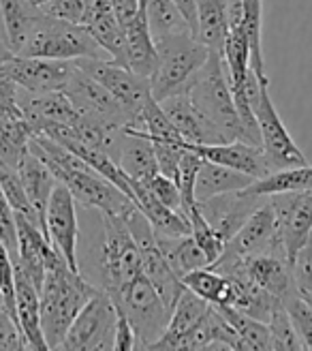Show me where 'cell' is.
<instances>
[{"label": "cell", "mask_w": 312, "mask_h": 351, "mask_svg": "<svg viewBox=\"0 0 312 351\" xmlns=\"http://www.w3.org/2000/svg\"><path fill=\"white\" fill-rule=\"evenodd\" d=\"M28 150L39 156L51 169V173L56 176V180L71 191L75 202H79L81 206L120 217H125L135 206L133 199L127 197L116 184L103 178L99 171H94L88 163L81 161L77 154L54 142V139L45 135H32Z\"/></svg>", "instance_id": "cell-1"}, {"label": "cell", "mask_w": 312, "mask_h": 351, "mask_svg": "<svg viewBox=\"0 0 312 351\" xmlns=\"http://www.w3.org/2000/svg\"><path fill=\"white\" fill-rule=\"evenodd\" d=\"M101 287L88 283L81 272L68 268L60 253L45 263L43 285L39 289L41 332L47 349H58L77 313Z\"/></svg>", "instance_id": "cell-2"}, {"label": "cell", "mask_w": 312, "mask_h": 351, "mask_svg": "<svg viewBox=\"0 0 312 351\" xmlns=\"http://www.w3.org/2000/svg\"><path fill=\"white\" fill-rule=\"evenodd\" d=\"M154 43L156 66L150 75L152 97L161 103L167 97L188 93V88L195 84L210 58V49L190 32L169 34V37L156 39Z\"/></svg>", "instance_id": "cell-3"}, {"label": "cell", "mask_w": 312, "mask_h": 351, "mask_svg": "<svg viewBox=\"0 0 312 351\" xmlns=\"http://www.w3.org/2000/svg\"><path fill=\"white\" fill-rule=\"evenodd\" d=\"M244 93L255 112L259 125V137H261V148L265 152V159L272 171L283 167L308 165L306 154L293 142L291 133L287 131L285 122L270 97V80L259 77L250 69L244 82Z\"/></svg>", "instance_id": "cell-4"}, {"label": "cell", "mask_w": 312, "mask_h": 351, "mask_svg": "<svg viewBox=\"0 0 312 351\" xmlns=\"http://www.w3.org/2000/svg\"><path fill=\"white\" fill-rule=\"evenodd\" d=\"M17 54L54 60L109 58L83 26L56 20V17H49L43 11L32 22L26 41Z\"/></svg>", "instance_id": "cell-5"}, {"label": "cell", "mask_w": 312, "mask_h": 351, "mask_svg": "<svg viewBox=\"0 0 312 351\" xmlns=\"http://www.w3.org/2000/svg\"><path fill=\"white\" fill-rule=\"evenodd\" d=\"M188 97L227 142H237V139L246 142L220 54L210 51V58L201 69L199 77L188 88Z\"/></svg>", "instance_id": "cell-6"}, {"label": "cell", "mask_w": 312, "mask_h": 351, "mask_svg": "<svg viewBox=\"0 0 312 351\" xmlns=\"http://www.w3.org/2000/svg\"><path fill=\"white\" fill-rule=\"evenodd\" d=\"M118 311L127 315L135 330L137 347L148 349L161 339L169 322V308L161 300L159 291L152 285L146 272L137 274L120 289L107 293Z\"/></svg>", "instance_id": "cell-7"}, {"label": "cell", "mask_w": 312, "mask_h": 351, "mask_svg": "<svg viewBox=\"0 0 312 351\" xmlns=\"http://www.w3.org/2000/svg\"><path fill=\"white\" fill-rule=\"evenodd\" d=\"M103 219V242H101V289L112 293L137 274H142V253L120 215L101 213Z\"/></svg>", "instance_id": "cell-8"}, {"label": "cell", "mask_w": 312, "mask_h": 351, "mask_svg": "<svg viewBox=\"0 0 312 351\" xmlns=\"http://www.w3.org/2000/svg\"><path fill=\"white\" fill-rule=\"evenodd\" d=\"M116 317L118 313L112 298L103 289H99L77 313L73 324L68 326L58 349H71V351L114 349Z\"/></svg>", "instance_id": "cell-9"}, {"label": "cell", "mask_w": 312, "mask_h": 351, "mask_svg": "<svg viewBox=\"0 0 312 351\" xmlns=\"http://www.w3.org/2000/svg\"><path fill=\"white\" fill-rule=\"evenodd\" d=\"M261 253L285 255L281 238H278V230H276L274 208L270 204V197H265L255 208V213L235 232V236L224 244L222 255L212 263L210 268L222 270V268L231 266V263H237L242 259H248V257L261 255Z\"/></svg>", "instance_id": "cell-10"}, {"label": "cell", "mask_w": 312, "mask_h": 351, "mask_svg": "<svg viewBox=\"0 0 312 351\" xmlns=\"http://www.w3.org/2000/svg\"><path fill=\"white\" fill-rule=\"evenodd\" d=\"M75 64L122 103L137 120L135 129L140 127V114L146 101L152 97L150 77L137 75L129 66L118 64L112 58H77Z\"/></svg>", "instance_id": "cell-11"}, {"label": "cell", "mask_w": 312, "mask_h": 351, "mask_svg": "<svg viewBox=\"0 0 312 351\" xmlns=\"http://www.w3.org/2000/svg\"><path fill=\"white\" fill-rule=\"evenodd\" d=\"M274 208L276 230L287 259L293 263L296 257L308 247V236L312 227V189L276 193L268 195Z\"/></svg>", "instance_id": "cell-12"}, {"label": "cell", "mask_w": 312, "mask_h": 351, "mask_svg": "<svg viewBox=\"0 0 312 351\" xmlns=\"http://www.w3.org/2000/svg\"><path fill=\"white\" fill-rule=\"evenodd\" d=\"M75 71V60L32 58L11 54L0 60V75L11 80L26 93H51L64 90L66 82Z\"/></svg>", "instance_id": "cell-13"}, {"label": "cell", "mask_w": 312, "mask_h": 351, "mask_svg": "<svg viewBox=\"0 0 312 351\" xmlns=\"http://www.w3.org/2000/svg\"><path fill=\"white\" fill-rule=\"evenodd\" d=\"M64 95L71 99L73 108L83 116L96 118L101 122H107V125H114L120 129L137 125V120L131 116V112L125 105L109 90H105L96 80H92L88 73H83L77 64H75L71 80L64 86Z\"/></svg>", "instance_id": "cell-14"}, {"label": "cell", "mask_w": 312, "mask_h": 351, "mask_svg": "<svg viewBox=\"0 0 312 351\" xmlns=\"http://www.w3.org/2000/svg\"><path fill=\"white\" fill-rule=\"evenodd\" d=\"M45 236L51 242L64 261L68 263V268L79 270L77 261V238H79V225H77V210H75V197L71 195L62 182L54 186L47 202L45 210Z\"/></svg>", "instance_id": "cell-15"}, {"label": "cell", "mask_w": 312, "mask_h": 351, "mask_svg": "<svg viewBox=\"0 0 312 351\" xmlns=\"http://www.w3.org/2000/svg\"><path fill=\"white\" fill-rule=\"evenodd\" d=\"M263 199L265 195H250V193L242 189V191H229V193H220V195L197 199L195 204L201 217L212 225V230L227 244Z\"/></svg>", "instance_id": "cell-16"}, {"label": "cell", "mask_w": 312, "mask_h": 351, "mask_svg": "<svg viewBox=\"0 0 312 351\" xmlns=\"http://www.w3.org/2000/svg\"><path fill=\"white\" fill-rule=\"evenodd\" d=\"M186 148L195 150L203 161H212L229 169L242 171L250 178H263L272 171L265 152L261 146L248 142H227V144H186Z\"/></svg>", "instance_id": "cell-17"}, {"label": "cell", "mask_w": 312, "mask_h": 351, "mask_svg": "<svg viewBox=\"0 0 312 351\" xmlns=\"http://www.w3.org/2000/svg\"><path fill=\"white\" fill-rule=\"evenodd\" d=\"M229 268H242L259 287H263L268 293L276 295L283 302L287 295H291L296 289V276H293V263L278 253H261L248 259H242L231 266L216 270L224 272Z\"/></svg>", "instance_id": "cell-18"}, {"label": "cell", "mask_w": 312, "mask_h": 351, "mask_svg": "<svg viewBox=\"0 0 312 351\" xmlns=\"http://www.w3.org/2000/svg\"><path fill=\"white\" fill-rule=\"evenodd\" d=\"M161 108L186 144H227V139L220 135V131L195 108L188 93L163 99Z\"/></svg>", "instance_id": "cell-19"}, {"label": "cell", "mask_w": 312, "mask_h": 351, "mask_svg": "<svg viewBox=\"0 0 312 351\" xmlns=\"http://www.w3.org/2000/svg\"><path fill=\"white\" fill-rule=\"evenodd\" d=\"M15 227H17V259L13 263L20 266V270L32 280L34 287L41 289L45 276V263L58 251L51 247V242L41 232V227L30 223L22 215H15Z\"/></svg>", "instance_id": "cell-20"}, {"label": "cell", "mask_w": 312, "mask_h": 351, "mask_svg": "<svg viewBox=\"0 0 312 351\" xmlns=\"http://www.w3.org/2000/svg\"><path fill=\"white\" fill-rule=\"evenodd\" d=\"M220 274L227 276V293H224L222 304H229L265 324L270 315L283 304L276 295L268 293L263 287H259L242 268H229Z\"/></svg>", "instance_id": "cell-21"}, {"label": "cell", "mask_w": 312, "mask_h": 351, "mask_svg": "<svg viewBox=\"0 0 312 351\" xmlns=\"http://www.w3.org/2000/svg\"><path fill=\"white\" fill-rule=\"evenodd\" d=\"M114 159L131 180L140 184H146L150 178L159 173V163H156L152 142L131 127L122 129Z\"/></svg>", "instance_id": "cell-22"}, {"label": "cell", "mask_w": 312, "mask_h": 351, "mask_svg": "<svg viewBox=\"0 0 312 351\" xmlns=\"http://www.w3.org/2000/svg\"><path fill=\"white\" fill-rule=\"evenodd\" d=\"M15 268V313L17 324H20L24 337L28 341V349H47V343L41 332V308H39V289L34 287L32 280L20 270L17 263Z\"/></svg>", "instance_id": "cell-23"}, {"label": "cell", "mask_w": 312, "mask_h": 351, "mask_svg": "<svg viewBox=\"0 0 312 351\" xmlns=\"http://www.w3.org/2000/svg\"><path fill=\"white\" fill-rule=\"evenodd\" d=\"M129 184H131L133 204L142 210V215L152 225L154 234H163V236H188L190 234L188 219L180 213V210H173V208L165 206L140 182L129 178Z\"/></svg>", "instance_id": "cell-24"}, {"label": "cell", "mask_w": 312, "mask_h": 351, "mask_svg": "<svg viewBox=\"0 0 312 351\" xmlns=\"http://www.w3.org/2000/svg\"><path fill=\"white\" fill-rule=\"evenodd\" d=\"M15 169H17V173H20V180L24 184V191H26L32 208L37 210L43 234H45V210H47V202H49L51 191H54V186L58 184L56 176L51 173V169L30 150L22 156V161L17 163Z\"/></svg>", "instance_id": "cell-25"}, {"label": "cell", "mask_w": 312, "mask_h": 351, "mask_svg": "<svg viewBox=\"0 0 312 351\" xmlns=\"http://www.w3.org/2000/svg\"><path fill=\"white\" fill-rule=\"evenodd\" d=\"M207 306H210V302H205L203 298L195 295L193 291L184 287L169 313V322H167L165 332L161 335V339L152 343L148 349H176L180 337L186 335V332L203 317Z\"/></svg>", "instance_id": "cell-26"}, {"label": "cell", "mask_w": 312, "mask_h": 351, "mask_svg": "<svg viewBox=\"0 0 312 351\" xmlns=\"http://www.w3.org/2000/svg\"><path fill=\"white\" fill-rule=\"evenodd\" d=\"M125 28L127 37V66L137 75L150 77L156 66V43L146 22V11H142Z\"/></svg>", "instance_id": "cell-27"}, {"label": "cell", "mask_w": 312, "mask_h": 351, "mask_svg": "<svg viewBox=\"0 0 312 351\" xmlns=\"http://www.w3.org/2000/svg\"><path fill=\"white\" fill-rule=\"evenodd\" d=\"M197 30L195 37L216 54H222L224 41L229 37L227 0H195Z\"/></svg>", "instance_id": "cell-28"}, {"label": "cell", "mask_w": 312, "mask_h": 351, "mask_svg": "<svg viewBox=\"0 0 312 351\" xmlns=\"http://www.w3.org/2000/svg\"><path fill=\"white\" fill-rule=\"evenodd\" d=\"M156 236V244L163 253V257L167 259V263L173 268L180 278L188 272H193L197 268L210 266L205 253L197 247V242L193 240V236H163V234H154Z\"/></svg>", "instance_id": "cell-29"}, {"label": "cell", "mask_w": 312, "mask_h": 351, "mask_svg": "<svg viewBox=\"0 0 312 351\" xmlns=\"http://www.w3.org/2000/svg\"><path fill=\"white\" fill-rule=\"evenodd\" d=\"M252 180L255 178H250V176L242 171L229 169L212 161H201L197 180H195V199H205V197L220 195V193H229V191H242Z\"/></svg>", "instance_id": "cell-30"}, {"label": "cell", "mask_w": 312, "mask_h": 351, "mask_svg": "<svg viewBox=\"0 0 312 351\" xmlns=\"http://www.w3.org/2000/svg\"><path fill=\"white\" fill-rule=\"evenodd\" d=\"M39 13L41 9L30 5L28 0H0V24H3L7 47L13 54L22 49L26 34Z\"/></svg>", "instance_id": "cell-31"}, {"label": "cell", "mask_w": 312, "mask_h": 351, "mask_svg": "<svg viewBox=\"0 0 312 351\" xmlns=\"http://www.w3.org/2000/svg\"><path fill=\"white\" fill-rule=\"evenodd\" d=\"M312 189V165H298V167H283L274 169L263 178L252 180L244 191L250 195H276V193H293Z\"/></svg>", "instance_id": "cell-32"}, {"label": "cell", "mask_w": 312, "mask_h": 351, "mask_svg": "<svg viewBox=\"0 0 312 351\" xmlns=\"http://www.w3.org/2000/svg\"><path fill=\"white\" fill-rule=\"evenodd\" d=\"M34 131L24 116H0V163L17 167L28 152Z\"/></svg>", "instance_id": "cell-33"}, {"label": "cell", "mask_w": 312, "mask_h": 351, "mask_svg": "<svg viewBox=\"0 0 312 351\" xmlns=\"http://www.w3.org/2000/svg\"><path fill=\"white\" fill-rule=\"evenodd\" d=\"M218 311L224 315L235 332V337L239 341V351L242 349H248V351H261L270 347V328L265 322L261 319H255L250 315L242 313L229 304H216Z\"/></svg>", "instance_id": "cell-34"}, {"label": "cell", "mask_w": 312, "mask_h": 351, "mask_svg": "<svg viewBox=\"0 0 312 351\" xmlns=\"http://www.w3.org/2000/svg\"><path fill=\"white\" fill-rule=\"evenodd\" d=\"M144 11L154 41L161 37H169V34L190 32V26L178 9L176 0H144Z\"/></svg>", "instance_id": "cell-35"}, {"label": "cell", "mask_w": 312, "mask_h": 351, "mask_svg": "<svg viewBox=\"0 0 312 351\" xmlns=\"http://www.w3.org/2000/svg\"><path fill=\"white\" fill-rule=\"evenodd\" d=\"M242 7V30H244L250 45V69L259 77H268L261 49V15L263 0H239Z\"/></svg>", "instance_id": "cell-36"}, {"label": "cell", "mask_w": 312, "mask_h": 351, "mask_svg": "<svg viewBox=\"0 0 312 351\" xmlns=\"http://www.w3.org/2000/svg\"><path fill=\"white\" fill-rule=\"evenodd\" d=\"M180 280L186 289H190L195 295L203 298L205 302H210V304H222L224 302V293H227V276L216 272L210 266H203V268L188 272Z\"/></svg>", "instance_id": "cell-37"}, {"label": "cell", "mask_w": 312, "mask_h": 351, "mask_svg": "<svg viewBox=\"0 0 312 351\" xmlns=\"http://www.w3.org/2000/svg\"><path fill=\"white\" fill-rule=\"evenodd\" d=\"M0 189H3L5 197L13 210V215H22L24 219H28L30 223H34L37 227H41V221H39V215L37 210L32 208L26 191H24V184L20 180V173H17L15 167H9L5 163H0ZM43 232V227H41Z\"/></svg>", "instance_id": "cell-38"}, {"label": "cell", "mask_w": 312, "mask_h": 351, "mask_svg": "<svg viewBox=\"0 0 312 351\" xmlns=\"http://www.w3.org/2000/svg\"><path fill=\"white\" fill-rule=\"evenodd\" d=\"M184 217L188 219V225H190V236H193V240L197 242V247L205 253L207 261H210V266H212V263L224 251V240L212 230V225L201 217L197 204L190 206L184 213Z\"/></svg>", "instance_id": "cell-39"}, {"label": "cell", "mask_w": 312, "mask_h": 351, "mask_svg": "<svg viewBox=\"0 0 312 351\" xmlns=\"http://www.w3.org/2000/svg\"><path fill=\"white\" fill-rule=\"evenodd\" d=\"M268 328H270V347H268V351H281V349L298 351V349H304L296 328H293V324H291L289 313H287V308L283 304L270 315Z\"/></svg>", "instance_id": "cell-40"}, {"label": "cell", "mask_w": 312, "mask_h": 351, "mask_svg": "<svg viewBox=\"0 0 312 351\" xmlns=\"http://www.w3.org/2000/svg\"><path fill=\"white\" fill-rule=\"evenodd\" d=\"M283 306L287 308L291 324L296 328L300 343L304 349H312V306L304 300V298L293 291L283 300Z\"/></svg>", "instance_id": "cell-41"}, {"label": "cell", "mask_w": 312, "mask_h": 351, "mask_svg": "<svg viewBox=\"0 0 312 351\" xmlns=\"http://www.w3.org/2000/svg\"><path fill=\"white\" fill-rule=\"evenodd\" d=\"M201 156L190 150V148H184L182 156H180V171H178V189H180V197H182V213L193 206L197 199H195V180H197V171L201 167Z\"/></svg>", "instance_id": "cell-42"}, {"label": "cell", "mask_w": 312, "mask_h": 351, "mask_svg": "<svg viewBox=\"0 0 312 351\" xmlns=\"http://www.w3.org/2000/svg\"><path fill=\"white\" fill-rule=\"evenodd\" d=\"M28 349V341L11 313L7 311L3 298H0V351H22Z\"/></svg>", "instance_id": "cell-43"}, {"label": "cell", "mask_w": 312, "mask_h": 351, "mask_svg": "<svg viewBox=\"0 0 312 351\" xmlns=\"http://www.w3.org/2000/svg\"><path fill=\"white\" fill-rule=\"evenodd\" d=\"M39 9L49 17H56V20L81 26L86 0H47V3L39 5Z\"/></svg>", "instance_id": "cell-44"}, {"label": "cell", "mask_w": 312, "mask_h": 351, "mask_svg": "<svg viewBox=\"0 0 312 351\" xmlns=\"http://www.w3.org/2000/svg\"><path fill=\"white\" fill-rule=\"evenodd\" d=\"M152 195L156 199H161L165 206L173 208V210H180L182 213V197H180V189L178 184L173 182L171 178H167V176H163L161 171L154 176V178H150L146 184H144ZM184 215V213H182Z\"/></svg>", "instance_id": "cell-45"}, {"label": "cell", "mask_w": 312, "mask_h": 351, "mask_svg": "<svg viewBox=\"0 0 312 351\" xmlns=\"http://www.w3.org/2000/svg\"><path fill=\"white\" fill-rule=\"evenodd\" d=\"M0 240H3L5 249L9 251L11 259H17V227H15V215L5 197L3 189H0Z\"/></svg>", "instance_id": "cell-46"}, {"label": "cell", "mask_w": 312, "mask_h": 351, "mask_svg": "<svg viewBox=\"0 0 312 351\" xmlns=\"http://www.w3.org/2000/svg\"><path fill=\"white\" fill-rule=\"evenodd\" d=\"M116 317V337H114V349L118 351H131L137 349V339H135V330L131 326V322L127 319V315L122 311H118Z\"/></svg>", "instance_id": "cell-47"}, {"label": "cell", "mask_w": 312, "mask_h": 351, "mask_svg": "<svg viewBox=\"0 0 312 351\" xmlns=\"http://www.w3.org/2000/svg\"><path fill=\"white\" fill-rule=\"evenodd\" d=\"M0 116H22L17 101H9L5 97H0Z\"/></svg>", "instance_id": "cell-48"}, {"label": "cell", "mask_w": 312, "mask_h": 351, "mask_svg": "<svg viewBox=\"0 0 312 351\" xmlns=\"http://www.w3.org/2000/svg\"><path fill=\"white\" fill-rule=\"evenodd\" d=\"M11 54V49L7 47V41H5V32H3V26H0V60H3L5 56Z\"/></svg>", "instance_id": "cell-49"}, {"label": "cell", "mask_w": 312, "mask_h": 351, "mask_svg": "<svg viewBox=\"0 0 312 351\" xmlns=\"http://www.w3.org/2000/svg\"><path fill=\"white\" fill-rule=\"evenodd\" d=\"M30 5H34V7H39V5H43V3H47V0H28Z\"/></svg>", "instance_id": "cell-50"}, {"label": "cell", "mask_w": 312, "mask_h": 351, "mask_svg": "<svg viewBox=\"0 0 312 351\" xmlns=\"http://www.w3.org/2000/svg\"><path fill=\"white\" fill-rule=\"evenodd\" d=\"M308 247H312V227H310V236H308Z\"/></svg>", "instance_id": "cell-51"}, {"label": "cell", "mask_w": 312, "mask_h": 351, "mask_svg": "<svg viewBox=\"0 0 312 351\" xmlns=\"http://www.w3.org/2000/svg\"><path fill=\"white\" fill-rule=\"evenodd\" d=\"M310 263H312V247H310Z\"/></svg>", "instance_id": "cell-52"}]
</instances>
